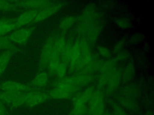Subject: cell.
Returning <instances> with one entry per match:
<instances>
[{
	"label": "cell",
	"mask_w": 154,
	"mask_h": 115,
	"mask_svg": "<svg viewBox=\"0 0 154 115\" xmlns=\"http://www.w3.org/2000/svg\"><path fill=\"white\" fill-rule=\"evenodd\" d=\"M25 93L23 92H4L0 93V101L13 107H18L25 103Z\"/></svg>",
	"instance_id": "6da1fadb"
},
{
	"label": "cell",
	"mask_w": 154,
	"mask_h": 115,
	"mask_svg": "<svg viewBox=\"0 0 154 115\" xmlns=\"http://www.w3.org/2000/svg\"><path fill=\"white\" fill-rule=\"evenodd\" d=\"M89 101L91 115H103L104 105L102 92L101 90L94 91Z\"/></svg>",
	"instance_id": "7a4b0ae2"
},
{
	"label": "cell",
	"mask_w": 154,
	"mask_h": 115,
	"mask_svg": "<svg viewBox=\"0 0 154 115\" xmlns=\"http://www.w3.org/2000/svg\"><path fill=\"white\" fill-rule=\"evenodd\" d=\"M33 29V28H22L13 32L7 37L11 41L20 44H25L31 35Z\"/></svg>",
	"instance_id": "3957f363"
},
{
	"label": "cell",
	"mask_w": 154,
	"mask_h": 115,
	"mask_svg": "<svg viewBox=\"0 0 154 115\" xmlns=\"http://www.w3.org/2000/svg\"><path fill=\"white\" fill-rule=\"evenodd\" d=\"M49 98V95L43 92L31 91L25 93V104L32 107L45 102Z\"/></svg>",
	"instance_id": "277c9868"
},
{
	"label": "cell",
	"mask_w": 154,
	"mask_h": 115,
	"mask_svg": "<svg viewBox=\"0 0 154 115\" xmlns=\"http://www.w3.org/2000/svg\"><path fill=\"white\" fill-rule=\"evenodd\" d=\"M54 44V41L52 38L48 39L45 43V44L43 46V48L41 51V54H40V67L44 68L48 65L51 56Z\"/></svg>",
	"instance_id": "5b68a950"
},
{
	"label": "cell",
	"mask_w": 154,
	"mask_h": 115,
	"mask_svg": "<svg viewBox=\"0 0 154 115\" xmlns=\"http://www.w3.org/2000/svg\"><path fill=\"white\" fill-rule=\"evenodd\" d=\"M0 88L4 92H23V91H31L34 87L30 85H26L14 81H7L0 86Z\"/></svg>",
	"instance_id": "8992f818"
},
{
	"label": "cell",
	"mask_w": 154,
	"mask_h": 115,
	"mask_svg": "<svg viewBox=\"0 0 154 115\" xmlns=\"http://www.w3.org/2000/svg\"><path fill=\"white\" fill-rule=\"evenodd\" d=\"M80 87L72 86L69 88L54 87L49 92V97L54 99H63L69 98L72 95L76 92Z\"/></svg>",
	"instance_id": "52a82bcc"
},
{
	"label": "cell",
	"mask_w": 154,
	"mask_h": 115,
	"mask_svg": "<svg viewBox=\"0 0 154 115\" xmlns=\"http://www.w3.org/2000/svg\"><path fill=\"white\" fill-rule=\"evenodd\" d=\"M16 5L22 7L34 8L38 10L39 8H45L49 6L54 5V2L49 1H40V0H29V1H13Z\"/></svg>",
	"instance_id": "ba28073f"
},
{
	"label": "cell",
	"mask_w": 154,
	"mask_h": 115,
	"mask_svg": "<svg viewBox=\"0 0 154 115\" xmlns=\"http://www.w3.org/2000/svg\"><path fill=\"white\" fill-rule=\"evenodd\" d=\"M38 10H31L26 11L20 15L16 19H15L16 27L19 28L26 24L33 21L36 17L38 13Z\"/></svg>",
	"instance_id": "9c48e42d"
},
{
	"label": "cell",
	"mask_w": 154,
	"mask_h": 115,
	"mask_svg": "<svg viewBox=\"0 0 154 115\" xmlns=\"http://www.w3.org/2000/svg\"><path fill=\"white\" fill-rule=\"evenodd\" d=\"M61 6H62L61 4H54L53 5L49 6L48 7H46L43 9L42 10L38 11L36 17L33 20V23L40 22L42 20L46 19L49 16L53 15L61 8Z\"/></svg>",
	"instance_id": "30bf717a"
},
{
	"label": "cell",
	"mask_w": 154,
	"mask_h": 115,
	"mask_svg": "<svg viewBox=\"0 0 154 115\" xmlns=\"http://www.w3.org/2000/svg\"><path fill=\"white\" fill-rule=\"evenodd\" d=\"M122 80V73L119 70H115L110 75L109 80L105 86L106 92L108 93L115 90L120 83Z\"/></svg>",
	"instance_id": "8fae6325"
},
{
	"label": "cell",
	"mask_w": 154,
	"mask_h": 115,
	"mask_svg": "<svg viewBox=\"0 0 154 115\" xmlns=\"http://www.w3.org/2000/svg\"><path fill=\"white\" fill-rule=\"evenodd\" d=\"M93 79L91 74H78L73 77H69V81L71 86L80 87L91 82Z\"/></svg>",
	"instance_id": "7c38bea8"
},
{
	"label": "cell",
	"mask_w": 154,
	"mask_h": 115,
	"mask_svg": "<svg viewBox=\"0 0 154 115\" xmlns=\"http://www.w3.org/2000/svg\"><path fill=\"white\" fill-rule=\"evenodd\" d=\"M80 56V49L78 40H77L72 46L70 60L69 63V71L73 72L76 71L77 63Z\"/></svg>",
	"instance_id": "4fadbf2b"
},
{
	"label": "cell",
	"mask_w": 154,
	"mask_h": 115,
	"mask_svg": "<svg viewBox=\"0 0 154 115\" xmlns=\"http://www.w3.org/2000/svg\"><path fill=\"white\" fill-rule=\"evenodd\" d=\"M93 92V89L92 87H90L85 90L84 92L78 93L73 98L74 105H85V104L90 100Z\"/></svg>",
	"instance_id": "5bb4252c"
},
{
	"label": "cell",
	"mask_w": 154,
	"mask_h": 115,
	"mask_svg": "<svg viewBox=\"0 0 154 115\" xmlns=\"http://www.w3.org/2000/svg\"><path fill=\"white\" fill-rule=\"evenodd\" d=\"M60 56L61 53L57 49V48L54 45L51 56L48 63L49 69L51 74L56 73L58 66L60 63Z\"/></svg>",
	"instance_id": "9a60e30c"
},
{
	"label": "cell",
	"mask_w": 154,
	"mask_h": 115,
	"mask_svg": "<svg viewBox=\"0 0 154 115\" xmlns=\"http://www.w3.org/2000/svg\"><path fill=\"white\" fill-rule=\"evenodd\" d=\"M49 81V77L46 72H40L31 81L30 83V86L32 87H45L47 85Z\"/></svg>",
	"instance_id": "2e32d148"
},
{
	"label": "cell",
	"mask_w": 154,
	"mask_h": 115,
	"mask_svg": "<svg viewBox=\"0 0 154 115\" xmlns=\"http://www.w3.org/2000/svg\"><path fill=\"white\" fill-rule=\"evenodd\" d=\"M14 49L7 50L0 56V75L4 72L11 57L14 52Z\"/></svg>",
	"instance_id": "e0dca14e"
},
{
	"label": "cell",
	"mask_w": 154,
	"mask_h": 115,
	"mask_svg": "<svg viewBox=\"0 0 154 115\" xmlns=\"http://www.w3.org/2000/svg\"><path fill=\"white\" fill-rule=\"evenodd\" d=\"M116 63L117 61L114 59L102 61L100 65L99 71L101 72V74L105 72H112L116 70Z\"/></svg>",
	"instance_id": "ac0fdd59"
},
{
	"label": "cell",
	"mask_w": 154,
	"mask_h": 115,
	"mask_svg": "<svg viewBox=\"0 0 154 115\" xmlns=\"http://www.w3.org/2000/svg\"><path fill=\"white\" fill-rule=\"evenodd\" d=\"M72 46L73 44L71 43L70 42L66 43L65 47L61 54L60 62L63 63L66 66L68 65L70 63Z\"/></svg>",
	"instance_id": "d6986e66"
},
{
	"label": "cell",
	"mask_w": 154,
	"mask_h": 115,
	"mask_svg": "<svg viewBox=\"0 0 154 115\" xmlns=\"http://www.w3.org/2000/svg\"><path fill=\"white\" fill-rule=\"evenodd\" d=\"M100 32V25L96 22V21L91 25L86 33L87 38L90 42H94L97 37V35Z\"/></svg>",
	"instance_id": "ffe728a7"
},
{
	"label": "cell",
	"mask_w": 154,
	"mask_h": 115,
	"mask_svg": "<svg viewBox=\"0 0 154 115\" xmlns=\"http://www.w3.org/2000/svg\"><path fill=\"white\" fill-rule=\"evenodd\" d=\"M16 28L15 20L10 19L8 22L0 25V37H4Z\"/></svg>",
	"instance_id": "44dd1931"
},
{
	"label": "cell",
	"mask_w": 154,
	"mask_h": 115,
	"mask_svg": "<svg viewBox=\"0 0 154 115\" xmlns=\"http://www.w3.org/2000/svg\"><path fill=\"white\" fill-rule=\"evenodd\" d=\"M119 101L122 105H123L124 107L129 109H131L132 110H134L136 109L137 104L134 101V99L132 98L126 97L122 95V96H120L119 98Z\"/></svg>",
	"instance_id": "7402d4cb"
},
{
	"label": "cell",
	"mask_w": 154,
	"mask_h": 115,
	"mask_svg": "<svg viewBox=\"0 0 154 115\" xmlns=\"http://www.w3.org/2000/svg\"><path fill=\"white\" fill-rule=\"evenodd\" d=\"M134 67L132 64H128L125 68L122 74V78L124 81H128L130 80L134 74Z\"/></svg>",
	"instance_id": "603a6c76"
},
{
	"label": "cell",
	"mask_w": 154,
	"mask_h": 115,
	"mask_svg": "<svg viewBox=\"0 0 154 115\" xmlns=\"http://www.w3.org/2000/svg\"><path fill=\"white\" fill-rule=\"evenodd\" d=\"M138 91L137 89L134 86H132V85L127 86L122 90L123 96L131 98L132 99L136 97L138 95Z\"/></svg>",
	"instance_id": "cb8c5ba5"
},
{
	"label": "cell",
	"mask_w": 154,
	"mask_h": 115,
	"mask_svg": "<svg viewBox=\"0 0 154 115\" xmlns=\"http://www.w3.org/2000/svg\"><path fill=\"white\" fill-rule=\"evenodd\" d=\"M75 21V18L74 16H66L61 20L59 27L62 30H66L68 28H69L74 23Z\"/></svg>",
	"instance_id": "d4e9b609"
},
{
	"label": "cell",
	"mask_w": 154,
	"mask_h": 115,
	"mask_svg": "<svg viewBox=\"0 0 154 115\" xmlns=\"http://www.w3.org/2000/svg\"><path fill=\"white\" fill-rule=\"evenodd\" d=\"M11 41L7 37H0V49H14Z\"/></svg>",
	"instance_id": "484cf974"
},
{
	"label": "cell",
	"mask_w": 154,
	"mask_h": 115,
	"mask_svg": "<svg viewBox=\"0 0 154 115\" xmlns=\"http://www.w3.org/2000/svg\"><path fill=\"white\" fill-rule=\"evenodd\" d=\"M16 4L13 1L0 0V10L1 11H10L14 8Z\"/></svg>",
	"instance_id": "4316f807"
},
{
	"label": "cell",
	"mask_w": 154,
	"mask_h": 115,
	"mask_svg": "<svg viewBox=\"0 0 154 115\" xmlns=\"http://www.w3.org/2000/svg\"><path fill=\"white\" fill-rule=\"evenodd\" d=\"M87 109L85 105H74V107L69 115H84L86 113Z\"/></svg>",
	"instance_id": "83f0119b"
},
{
	"label": "cell",
	"mask_w": 154,
	"mask_h": 115,
	"mask_svg": "<svg viewBox=\"0 0 154 115\" xmlns=\"http://www.w3.org/2000/svg\"><path fill=\"white\" fill-rule=\"evenodd\" d=\"M115 22L117 25L122 28H126L131 26V23L128 18L126 17H118L115 19Z\"/></svg>",
	"instance_id": "f1b7e54d"
},
{
	"label": "cell",
	"mask_w": 154,
	"mask_h": 115,
	"mask_svg": "<svg viewBox=\"0 0 154 115\" xmlns=\"http://www.w3.org/2000/svg\"><path fill=\"white\" fill-rule=\"evenodd\" d=\"M66 67L67 66L64 64L62 62H60L58 66V68L57 69L56 71V73L57 75L58 76V77L59 78H61L63 77H64V75L66 73Z\"/></svg>",
	"instance_id": "f546056e"
},
{
	"label": "cell",
	"mask_w": 154,
	"mask_h": 115,
	"mask_svg": "<svg viewBox=\"0 0 154 115\" xmlns=\"http://www.w3.org/2000/svg\"><path fill=\"white\" fill-rule=\"evenodd\" d=\"M99 53L100 55L105 58H109L111 56V52L108 49L105 47H100L98 49Z\"/></svg>",
	"instance_id": "4dcf8cb0"
},
{
	"label": "cell",
	"mask_w": 154,
	"mask_h": 115,
	"mask_svg": "<svg viewBox=\"0 0 154 115\" xmlns=\"http://www.w3.org/2000/svg\"><path fill=\"white\" fill-rule=\"evenodd\" d=\"M124 45V42L123 41V40H120L115 45L114 47V52L115 53H119V52L120 51L121 49L122 48V47Z\"/></svg>",
	"instance_id": "1f68e13d"
},
{
	"label": "cell",
	"mask_w": 154,
	"mask_h": 115,
	"mask_svg": "<svg viewBox=\"0 0 154 115\" xmlns=\"http://www.w3.org/2000/svg\"><path fill=\"white\" fill-rule=\"evenodd\" d=\"M114 109L116 115H127L126 113L118 105H114Z\"/></svg>",
	"instance_id": "d6a6232c"
},
{
	"label": "cell",
	"mask_w": 154,
	"mask_h": 115,
	"mask_svg": "<svg viewBox=\"0 0 154 115\" xmlns=\"http://www.w3.org/2000/svg\"><path fill=\"white\" fill-rule=\"evenodd\" d=\"M128 56V53H125V52H122V53H119L118 55L116 57V58L114 59L117 62L118 60H122V59H124L125 58H126Z\"/></svg>",
	"instance_id": "836d02e7"
},
{
	"label": "cell",
	"mask_w": 154,
	"mask_h": 115,
	"mask_svg": "<svg viewBox=\"0 0 154 115\" xmlns=\"http://www.w3.org/2000/svg\"><path fill=\"white\" fill-rule=\"evenodd\" d=\"M0 115H8L6 108L1 101H0Z\"/></svg>",
	"instance_id": "e575fe53"
},
{
	"label": "cell",
	"mask_w": 154,
	"mask_h": 115,
	"mask_svg": "<svg viewBox=\"0 0 154 115\" xmlns=\"http://www.w3.org/2000/svg\"><path fill=\"white\" fill-rule=\"evenodd\" d=\"M10 19H7V18H2V19H0V25L4 23L7 22H8L9 20Z\"/></svg>",
	"instance_id": "d590c367"
}]
</instances>
